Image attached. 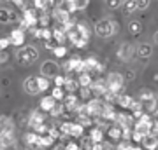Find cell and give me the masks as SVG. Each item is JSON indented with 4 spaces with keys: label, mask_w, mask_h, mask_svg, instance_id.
<instances>
[{
    "label": "cell",
    "mask_w": 158,
    "mask_h": 150,
    "mask_svg": "<svg viewBox=\"0 0 158 150\" xmlns=\"http://www.w3.org/2000/svg\"><path fill=\"white\" fill-rule=\"evenodd\" d=\"M106 86H107V91H111L114 94H121L123 86H125L123 75L118 73V72H111L107 77H106Z\"/></svg>",
    "instance_id": "1"
},
{
    "label": "cell",
    "mask_w": 158,
    "mask_h": 150,
    "mask_svg": "<svg viewBox=\"0 0 158 150\" xmlns=\"http://www.w3.org/2000/svg\"><path fill=\"white\" fill-rule=\"evenodd\" d=\"M39 58V51L32 45H25L18 51V63L19 65H32Z\"/></svg>",
    "instance_id": "2"
},
{
    "label": "cell",
    "mask_w": 158,
    "mask_h": 150,
    "mask_svg": "<svg viewBox=\"0 0 158 150\" xmlns=\"http://www.w3.org/2000/svg\"><path fill=\"white\" fill-rule=\"evenodd\" d=\"M116 30H118V26L113 19H100L95 25V33L98 37H111V35H114Z\"/></svg>",
    "instance_id": "3"
},
{
    "label": "cell",
    "mask_w": 158,
    "mask_h": 150,
    "mask_svg": "<svg viewBox=\"0 0 158 150\" xmlns=\"http://www.w3.org/2000/svg\"><path fill=\"white\" fill-rule=\"evenodd\" d=\"M40 77H44V79H55L56 75H60V67H58V63L55 61H44L42 65H40Z\"/></svg>",
    "instance_id": "4"
},
{
    "label": "cell",
    "mask_w": 158,
    "mask_h": 150,
    "mask_svg": "<svg viewBox=\"0 0 158 150\" xmlns=\"http://www.w3.org/2000/svg\"><path fill=\"white\" fill-rule=\"evenodd\" d=\"M86 108H88V117L97 119V117L102 115V110H104V101H102L100 98H91L90 101H86Z\"/></svg>",
    "instance_id": "5"
},
{
    "label": "cell",
    "mask_w": 158,
    "mask_h": 150,
    "mask_svg": "<svg viewBox=\"0 0 158 150\" xmlns=\"http://www.w3.org/2000/svg\"><path fill=\"white\" fill-rule=\"evenodd\" d=\"M114 124L118 126L119 129H130L134 128V119L128 112H118L116 113V119H114Z\"/></svg>",
    "instance_id": "6"
},
{
    "label": "cell",
    "mask_w": 158,
    "mask_h": 150,
    "mask_svg": "<svg viewBox=\"0 0 158 150\" xmlns=\"http://www.w3.org/2000/svg\"><path fill=\"white\" fill-rule=\"evenodd\" d=\"M46 119H48V115H46L44 112L40 110H32L28 115V126H30V131H34L37 126H40V124H46Z\"/></svg>",
    "instance_id": "7"
},
{
    "label": "cell",
    "mask_w": 158,
    "mask_h": 150,
    "mask_svg": "<svg viewBox=\"0 0 158 150\" xmlns=\"http://www.w3.org/2000/svg\"><path fill=\"white\" fill-rule=\"evenodd\" d=\"M135 54V49H134V45L132 44H121L118 49V58L121 61H130L132 58Z\"/></svg>",
    "instance_id": "8"
},
{
    "label": "cell",
    "mask_w": 158,
    "mask_h": 150,
    "mask_svg": "<svg viewBox=\"0 0 158 150\" xmlns=\"http://www.w3.org/2000/svg\"><path fill=\"white\" fill-rule=\"evenodd\" d=\"M23 140H25V143H27V147H30L32 150H40V136L37 133H34V131H28V133H25V136H23Z\"/></svg>",
    "instance_id": "9"
},
{
    "label": "cell",
    "mask_w": 158,
    "mask_h": 150,
    "mask_svg": "<svg viewBox=\"0 0 158 150\" xmlns=\"http://www.w3.org/2000/svg\"><path fill=\"white\" fill-rule=\"evenodd\" d=\"M77 89H79L77 80H76L72 75H65V82H63V91H65V94H76Z\"/></svg>",
    "instance_id": "10"
},
{
    "label": "cell",
    "mask_w": 158,
    "mask_h": 150,
    "mask_svg": "<svg viewBox=\"0 0 158 150\" xmlns=\"http://www.w3.org/2000/svg\"><path fill=\"white\" fill-rule=\"evenodd\" d=\"M9 42H11V45H23L25 44V32L23 30H19V28H14L11 32V35H9Z\"/></svg>",
    "instance_id": "11"
},
{
    "label": "cell",
    "mask_w": 158,
    "mask_h": 150,
    "mask_svg": "<svg viewBox=\"0 0 158 150\" xmlns=\"http://www.w3.org/2000/svg\"><path fill=\"white\" fill-rule=\"evenodd\" d=\"M23 87H25V91L28 93V94L35 96L39 94V84H37V77H28L27 80H25V84H23Z\"/></svg>",
    "instance_id": "12"
},
{
    "label": "cell",
    "mask_w": 158,
    "mask_h": 150,
    "mask_svg": "<svg viewBox=\"0 0 158 150\" xmlns=\"http://www.w3.org/2000/svg\"><path fill=\"white\" fill-rule=\"evenodd\" d=\"M49 16H51V19H55L58 25H63V23H67L69 19H70V14H67V12L60 11L58 7H55V9L49 12Z\"/></svg>",
    "instance_id": "13"
},
{
    "label": "cell",
    "mask_w": 158,
    "mask_h": 150,
    "mask_svg": "<svg viewBox=\"0 0 158 150\" xmlns=\"http://www.w3.org/2000/svg\"><path fill=\"white\" fill-rule=\"evenodd\" d=\"M142 145H144V148L146 150H156L158 148V138L156 136H153V134H144V138H142L141 141Z\"/></svg>",
    "instance_id": "14"
},
{
    "label": "cell",
    "mask_w": 158,
    "mask_h": 150,
    "mask_svg": "<svg viewBox=\"0 0 158 150\" xmlns=\"http://www.w3.org/2000/svg\"><path fill=\"white\" fill-rule=\"evenodd\" d=\"M88 136H90V140L93 141V143H104V138H106V133L102 131V129L98 128H90V133H88Z\"/></svg>",
    "instance_id": "15"
},
{
    "label": "cell",
    "mask_w": 158,
    "mask_h": 150,
    "mask_svg": "<svg viewBox=\"0 0 158 150\" xmlns=\"http://www.w3.org/2000/svg\"><path fill=\"white\" fill-rule=\"evenodd\" d=\"M135 54H137V58H139V60H148V58L153 54V47L149 44H141L135 49Z\"/></svg>",
    "instance_id": "16"
},
{
    "label": "cell",
    "mask_w": 158,
    "mask_h": 150,
    "mask_svg": "<svg viewBox=\"0 0 158 150\" xmlns=\"http://www.w3.org/2000/svg\"><path fill=\"white\" fill-rule=\"evenodd\" d=\"M55 105H56V101L53 100L51 96H44V98L40 100V103H39V110L44 112V113H49L51 108H53Z\"/></svg>",
    "instance_id": "17"
},
{
    "label": "cell",
    "mask_w": 158,
    "mask_h": 150,
    "mask_svg": "<svg viewBox=\"0 0 158 150\" xmlns=\"http://www.w3.org/2000/svg\"><path fill=\"white\" fill-rule=\"evenodd\" d=\"M132 101H134V98L130 94H118L116 96V105H119L121 108H125V110H128L130 108V105H132Z\"/></svg>",
    "instance_id": "18"
},
{
    "label": "cell",
    "mask_w": 158,
    "mask_h": 150,
    "mask_svg": "<svg viewBox=\"0 0 158 150\" xmlns=\"http://www.w3.org/2000/svg\"><path fill=\"white\" fill-rule=\"evenodd\" d=\"M51 37H53V40H55L58 45H65V42H67V35L63 33L60 28H55V30H51Z\"/></svg>",
    "instance_id": "19"
},
{
    "label": "cell",
    "mask_w": 158,
    "mask_h": 150,
    "mask_svg": "<svg viewBox=\"0 0 158 150\" xmlns=\"http://www.w3.org/2000/svg\"><path fill=\"white\" fill-rule=\"evenodd\" d=\"M121 131H123V129H119L116 124H111V128H109L106 133H107V136L113 140V141H121Z\"/></svg>",
    "instance_id": "20"
},
{
    "label": "cell",
    "mask_w": 158,
    "mask_h": 150,
    "mask_svg": "<svg viewBox=\"0 0 158 150\" xmlns=\"http://www.w3.org/2000/svg\"><path fill=\"white\" fill-rule=\"evenodd\" d=\"M76 80H77L79 87H90V86H91V82H93V77H91L90 73L83 72V73H79V77L76 79Z\"/></svg>",
    "instance_id": "21"
},
{
    "label": "cell",
    "mask_w": 158,
    "mask_h": 150,
    "mask_svg": "<svg viewBox=\"0 0 158 150\" xmlns=\"http://www.w3.org/2000/svg\"><path fill=\"white\" fill-rule=\"evenodd\" d=\"M18 16L14 14L12 11H9V9H0V23H9V21H16Z\"/></svg>",
    "instance_id": "22"
},
{
    "label": "cell",
    "mask_w": 158,
    "mask_h": 150,
    "mask_svg": "<svg viewBox=\"0 0 158 150\" xmlns=\"http://www.w3.org/2000/svg\"><path fill=\"white\" fill-rule=\"evenodd\" d=\"M56 7L60 9V11L67 12V14H70V12L76 11V7H74V0H60L56 4Z\"/></svg>",
    "instance_id": "23"
},
{
    "label": "cell",
    "mask_w": 158,
    "mask_h": 150,
    "mask_svg": "<svg viewBox=\"0 0 158 150\" xmlns=\"http://www.w3.org/2000/svg\"><path fill=\"white\" fill-rule=\"evenodd\" d=\"M70 136H72V138H76V140L83 138V136H85V128H83L81 124H77V122H72V129H70Z\"/></svg>",
    "instance_id": "24"
},
{
    "label": "cell",
    "mask_w": 158,
    "mask_h": 150,
    "mask_svg": "<svg viewBox=\"0 0 158 150\" xmlns=\"http://www.w3.org/2000/svg\"><path fill=\"white\" fill-rule=\"evenodd\" d=\"M49 115L53 117V119H60V117L65 115V106H63V103H56V105L51 108Z\"/></svg>",
    "instance_id": "25"
},
{
    "label": "cell",
    "mask_w": 158,
    "mask_h": 150,
    "mask_svg": "<svg viewBox=\"0 0 158 150\" xmlns=\"http://www.w3.org/2000/svg\"><path fill=\"white\" fill-rule=\"evenodd\" d=\"M79 101H83V103H86V101H90L91 98H93V93H91L90 87H79Z\"/></svg>",
    "instance_id": "26"
},
{
    "label": "cell",
    "mask_w": 158,
    "mask_h": 150,
    "mask_svg": "<svg viewBox=\"0 0 158 150\" xmlns=\"http://www.w3.org/2000/svg\"><path fill=\"white\" fill-rule=\"evenodd\" d=\"M76 32H77V35L81 37V39L90 40V28L86 26V25H83V23H77V25H76Z\"/></svg>",
    "instance_id": "27"
},
{
    "label": "cell",
    "mask_w": 158,
    "mask_h": 150,
    "mask_svg": "<svg viewBox=\"0 0 158 150\" xmlns=\"http://www.w3.org/2000/svg\"><path fill=\"white\" fill-rule=\"evenodd\" d=\"M49 96L56 101V103H62L63 98H65V91H63V87H53V91H51Z\"/></svg>",
    "instance_id": "28"
},
{
    "label": "cell",
    "mask_w": 158,
    "mask_h": 150,
    "mask_svg": "<svg viewBox=\"0 0 158 150\" xmlns=\"http://www.w3.org/2000/svg\"><path fill=\"white\" fill-rule=\"evenodd\" d=\"M153 98H155V93H153L151 89H141V91H139V101H141V103H144V101H149V100H153Z\"/></svg>",
    "instance_id": "29"
},
{
    "label": "cell",
    "mask_w": 158,
    "mask_h": 150,
    "mask_svg": "<svg viewBox=\"0 0 158 150\" xmlns=\"http://www.w3.org/2000/svg\"><path fill=\"white\" fill-rule=\"evenodd\" d=\"M72 122L74 121H63L60 126H58V129H60V133H62V136H70V129H72Z\"/></svg>",
    "instance_id": "30"
},
{
    "label": "cell",
    "mask_w": 158,
    "mask_h": 150,
    "mask_svg": "<svg viewBox=\"0 0 158 150\" xmlns=\"http://www.w3.org/2000/svg\"><path fill=\"white\" fill-rule=\"evenodd\" d=\"M48 136H51L55 141H58V140L62 138V133H60L58 126H49V129H48Z\"/></svg>",
    "instance_id": "31"
},
{
    "label": "cell",
    "mask_w": 158,
    "mask_h": 150,
    "mask_svg": "<svg viewBox=\"0 0 158 150\" xmlns=\"http://www.w3.org/2000/svg\"><path fill=\"white\" fill-rule=\"evenodd\" d=\"M134 11H135V4H134V0H125L123 2V12L128 16V14H132Z\"/></svg>",
    "instance_id": "32"
},
{
    "label": "cell",
    "mask_w": 158,
    "mask_h": 150,
    "mask_svg": "<svg viewBox=\"0 0 158 150\" xmlns=\"http://www.w3.org/2000/svg\"><path fill=\"white\" fill-rule=\"evenodd\" d=\"M37 84H39V91H40V93L48 91L49 86H51V82L48 80V79H44V77H37Z\"/></svg>",
    "instance_id": "33"
},
{
    "label": "cell",
    "mask_w": 158,
    "mask_h": 150,
    "mask_svg": "<svg viewBox=\"0 0 158 150\" xmlns=\"http://www.w3.org/2000/svg\"><path fill=\"white\" fill-rule=\"evenodd\" d=\"M51 52L56 56V58H65V56H67V47H65V45H56Z\"/></svg>",
    "instance_id": "34"
},
{
    "label": "cell",
    "mask_w": 158,
    "mask_h": 150,
    "mask_svg": "<svg viewBox=\"0 0 158 150\" xmlns=\"http://www.w3.org/2000/svg\"><path fill=\"white\" fill-rule=\"evenodd\" d=\"M128 30H130V33L139 35V33H141V23H139V21H132L128 25Z\"/></svg>",
    "instance_id": "35"
},
{
    "label": "cell",
    "mask_w": 158,
    "mask_h": 150,
    "mask_svg": "<svg viewBox=\"0 0 158 150\" xmlns=\"http://www.w3.org/2000/svg\"><path fill=\"white\" fill-rule=\"evenodd\" d=\"M11 122H12V119H9L7 115H2V113H0V133H2Z\"/></svg>",
    "instance_id": "36"
},
{
    "label": "cell",
    "mask_w": 158,
    "mask_h": 150,
    "mask_svg": "<svg viewBox=\"0 0 158 150\" xmlns=\"http://www.w3.org/2000/svg\"><path fill=\"white\" fill-rule=\"evenodd\" d=\"M90 4V0H74V7H76V11H83L86 9Z\"/></svg>",
    "instance_id": "37"
},
{
    "label": "cell",
    "mask_w": 158,
    "mask_h": 150,
    "mask_svg": "<svg viewBox=\"0 0 158 150\" xmlns=\"http://www.w3.org/2000/svg\"><path fill=\"white\" fill-rule=\"evenodd\" d=\"M128 110H130V113H135V112H142V103H141V101H137V100H134Z\"/></svg>",
    "instance_id": "38"
},
{
    "label": "cell",
    "mask_w": 158,
    "mask_h": 150,
    "mask_svg": "<svg viewBox=\"0 0 158 150\" xmlns=\"http://www.w3.org/2000/svg\"><path fill=\"white\" fill-rule=\"evenodd\" d=\"M72 45H74V47H77V49H83V47H86V45H88V40L79 37V39H76L72 42Z\"/></svg>",
    "instance_id": "39"
},
{
    "label": "cell",
    "mask_w": 158,
    "mask_h": 150,
    "mask_svg": "<svg viewBox=\"0 0 158 150\" xmlns=\"http://www.w3.org/2000/svg\"><path fill=\"white\" fill-rule=\"evenodd\" d=\"M142 138H144V134L137 133V131H132V136H130V141H134V143H141Z\"/></svg>",
    "instance_id": "40"
},
{
    "label": "cell",
    "mask_w": 158,
    "mask_h": 150,
    "mask_svg": "<svg viewBox=\"0 0 158 150\" xmlns=\"http://www.w3.org/2000/svg\"><path fill=\"white\" fill-rule=\"evenodd\" d=\"M130 148H132L130 141H118V145L114 147V150H130Z\"/></svg>",
    "instance_id": "41"
},
{
    "label": "cell",
    "mask_w": 158,
    "mask_h": 150,
    "mask_svg": "<svg viewBox=\"0 0 158 150\" xmlns=\"http://www.w3.org/2000/svg\"><path fill=\"white\" fill-rule=\"evenodd\" d=\"M106 4H107L109 9H118L123 4V0H106Z\"/></svg>",
    "instance_id": "42"
},
{
    "label": "cell",
    "mask_w": 158,
    "mask_h": 150,
    "mask_svg": "<svg viewBox=\"0 0 158 150\" xmlns=\"http://www.w3.org/2000/svg\"><path fill=\"white\" fill-rule=\"evenodd\" d=\"M40 39H44V42L46 40H49V39H53V37H51V30L49 28H40Z\"/></svg>",
    "instance_id": "43"
},
{
    "label": "cell",
    "mask_w": 158,
    "mask_h": 150,
    "mask_svg": "<svg viewBox=\"0 0 158 150\" xmlns=\"http://www.w3.org/2000/svg\"><path fill=\"white\" fill-rule=\"evenodd\" d=\"M55 80V87H63V82H65V75H56V77L53 79Z\"/></svg>",
    "instance_id": "44"
},
{
    "label": "cell",
    "mask_w": 158,
    "mask_h": 150,
    "mask_svg": "<svg viewBox=\"0 0 158 150\" xmlns=\"http://www.w3.org/2000/svg\"><path fill=\"white\" fill-rule=\"evenodd\" d=\"M134 4H135V9H146L149 6V0H134Z\"/></svg>",
    "instance_id": "45"
},
{
    "label": "cell",
    "mask_w": 158,
    "mask_h": 150,
    "mask_svg": "<svg viewBox=\"0 0 158 150\" xmlns=\"http://www.w3.org/2000/svg\"><path fill=\"white\" fill-rule=\"evenodd\" d=\"M63 150H79V145L76 141H67L63 145Z\"/></svg>",
    "instance_id": "46"
},
{
    "label": "cell",
    "mask_w": 158,
    "mask_h": 150,
    "mask_svg": "<svg viewBox=\"0 0 158 150\" xmlns=\"http://www.w3.org/2000/svg\"><path fill=\"white\" fill-rule=\"evenodd\" d=\"M44 45H46V49H49V51H53V49H55V47H56V42H55V40H53V39H49V40H46V42H44Z\"/></svg>",
    "instance_id": "47"
},
{
    "label": "cell",
    "mask_w": 158,
    "mask_h": 150,
    "mask_svg": "<svg viewBox=\"0 0 158 150\" xmlns=\"http://www.w3.org/2000/svg\"><path fill=\"white\" fill-rule=\"evenodd\" d=\"M102 150H114V145L113 143H107V141H104V143H102Z\"/></svg>",
    "instance_id": "48"
},
{
    "label": "cell",
    "mask_w": 158,
    "mask_h": 150,
    "mask_svg": "<svg viewBox=\"0 0 158 150\" xmlns=\"http://www.w3.org/2000/svg\"><path fill=\"white\" fill-rule=\"evenodd\" d=\"M12 2H14L18 7H21V9H23V7L27 6V2H28V0H12Z\"/></svg>",
    "instance_id": "49"
},
{
    "label": "cell",
    "mask_w": 158,
    "mask_h": 150,
    "mask_svg": "<svg viewBox=\"0 0 158 150\" xmlns=\"http://www.w3.org/2000/svg\"><path fill=\"white\" fill-rule=\"evenodd\" d=\"M7 61V54L6 51H0V63H6Z\"/></svg>",
    "instance_id": "50"
},
{
    "label": "cell",
    "mask_w": 158,
    "mask_h": 150,
    "mask_svg": "<svg viewBox=\"0 0 158 150\" xmlns=\"http://www.w3.org/2000/svg\"><path fill=\"white\" fill-rule=\"evenodd\" d=\"M134 77H135V73H134V72H127V75H125V80H132V79H134Z\"/></svg>",
    "instance_id": "51"
},
{
    "label": "cell",
    "mask_w": 158,
    "mask_h": 150,
    "mask_svg": "<svg viewBox=\"0 0 158 150\" xmlns=\"http://www.w3.org/2000/svg\"><path fill=\"white\" fill-rule=\"evenodd\" d=\"M91 150H102V143H93Z\"/></svg>",
    "instance_id": "52"
},
{
    "label": "cell",
    "mask_w": 158,
    "mask_h": 150,
    "mask_svg": "<svg viewBox=\"0 0 158 150\" xmlns=\"http://www.w3.org/2000/svg\"><path fill=\"white\" fill-rule=\"evenodd\" d=\"M130 150H142V147H137V145H132V148Z\"/></svg>",
    "instance_id": "53"
},
{
    "label": "cell",
    "mask_w": 158,
    "mask_h": 150,
    "mask_svg": "<svg viewBox=\"0 0 158 150\" xmlns=\"http://www.w3.org/2000/svg\"><path fill=\"white\" fill-rule=\"evenodd\" d=\"M53 150H63V145H56V147H53Z\"/></svg>",
    "instance_id": "54"
},
{
    "label": "cell",
    "mask_w": 158,
    "mask_h": 150,
    "mask_svg": "<svg viewBox=\"0 0 158 150\" xmlns=\"http://www.w3.org/2000/svg\"><path fill=\"white\" fill-rule=\"evenodd\" d=\"M155 42H156V44H158V32H156V33H155Z\"/></svg>",
    "instance_id": "55"
}]
</instances>
